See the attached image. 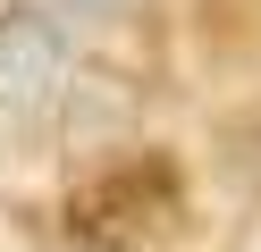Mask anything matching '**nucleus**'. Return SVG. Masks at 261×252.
<instances>
[{
  "label": "nucleus",
  "mask_w": 261,
  "mask_h": 252,
  "mask_svg": "<svg viewBox=\"0 0 261 252\" xmlns=\"http://www.w3.org/2000/svg\"><path fill=\"white\" fill-rule=\"evenodd\" d=\"M59 67H68V50L42 17H25V9L0 17V109H42L59 93Z\"/></svg>",
  "instance_id": "f03ea898"
},
{
  "label": "nucleus",
  "mask_w": 261,
  "mask_h": 252,
  "mask_svg": "<svg viewBox=\"0 0 261 252\" xmlns=\"http://www.w3.org/2000/svg\"><path fill=\"white\" fill-rule=\"evenodd\" d=\"M169 202H177V177H169L160 160H143V168L101 177L85 202H76V218H85V235H93V244H126V235L169 227Z\"/></svg>",
  "instance_id": "f257e3e1"
},
{
  "label": "nucleus",
  "mask_w": 261,
  "mask_h": 252,
  "mask_svg": "<svg viewBox=\"0 0 261 252\" xmlns=\"http://www.w3.org/2000/svg\"><path fill=\"white\" fill-rule=\"evenodd\" d=\"M59 9H76V17H118L126 0H59Z\"/></svg>",
  "instance_id": "7ed1b4c3"
}]
</instances>
